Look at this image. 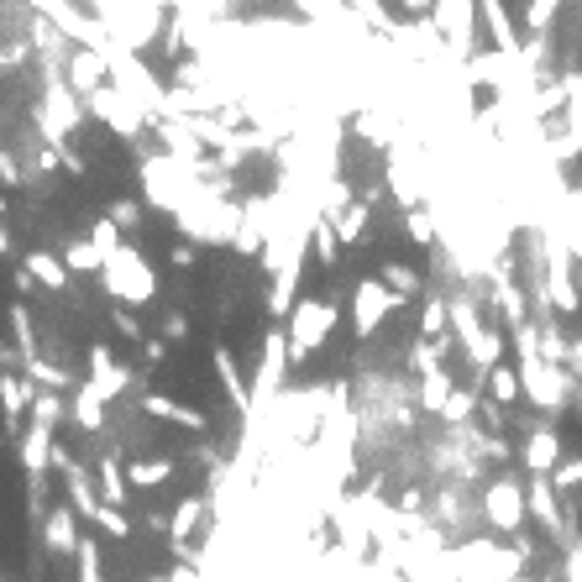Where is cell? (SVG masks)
<instances>
[{
  "label": "cell",
  "instance_id": "1",
  "mask_svg": "<svg viewBox=\"0 0 582 582\" xmlns=\"http://www.w3.org/2000/svg\"><path fill=\"white\" fill-rule=\"evenodd\" d=\"M515 342H520L524 399H530L535 409H561V405H567V379H561V368H556L552 357L541 351V342H535V325H520V331H515Z\"/></svg>",
  "mask_w": 582,
  "mask_h": 582
},
{
  "label": "cell",
  "instance_id": "2",
  "mask_svg": "<svg viewBox=\"0 0 582 582\" xmlns=\"http://www.w3.org/2000/svg\"><path fill=\"white\" fill-rule=\"evenodd\" d=\"M100 278H106V294H111L116 305H147V299L158 294V278H152L147 258L132 247V242H126L116 258L106 262V273H100Z\"/></svg>",
  "mask_w": 582,
  "mask_h": 582
},
{
  "label": "cell",
  "instance_id": "3",
  "mask_svg": "<svg viewBox=\"0 0 582 582\" xmlns=\"http://www.w3.org/2000/svg\"><path fill=\"white\" fill-rule=\"evenodd\" d=\"M331 325H336V305L331 299H299L289 315V357L294 362H305V357H315L325 347V336H331Z\"/></svg>",
  "mask_w": 582,
  "mask_h": 582
},
{
  "label": "cell",
  "instance_id": "4",
  "mask_svg": "<svg viewBox=\"0 0 582 582\" xmlns=\"http://www.w3.org/2000/svg\"><path fill=\"white\" fill-rule=\"evenodd\" d=\"M388 310H399V299L388 294V284L383 278H357V289H351V331H357V342L379 336Z\"/></svg>",
  "mask_w": 582,
  "mask_h": 582
},
{
  "label": "cell",
  "instance_id": "5",
  "mask_svg": "<svg viewBox=\"0 0 582 582\" xmlns=\"http://www.w3.org/2000/svg\"><path fill=\"white\" fill-rule=\"evenodd\" d=\"M85 111H89L95 121H106V126H111L116 137H126V143H137V132H143L147 121H152V116L143 111V106H132V100H126V95H121L116 85L95 89V95L85 100Z\"/></svg>",
  "mask_w": 582,
  "mask_h": 582
},
{
  "label": "cell",
  "instance_id": "6",
  "mask_svg": "<svg viewBox=\"0 0 582 582\" xmlns=\"http://www.w3.org/2000/svg\"><path fill=\"white\" fill-rule=\"evenodd\" d=\"M524 515H530V488H520L515 478H498L494 488L483 494V520L494 524L498 535H520Z\"/></svg>",
  "mask_w": 582,
  "mask_h": 582
},
{
  "label": "cell",
  "instance_id": "7",
  "mask_svg": "<svg viewBox=\"0 0 582 582\" xmlns=\"http://www.w3.org/2000/svg\"><path fill=\"white\" fill-rule=\"evenodd\" d=\"M451 325H457V336H462L467 357L478 362V373H494L498 362H504V342H498V331H488V325L467 310V305H451Z\"/></svg>",
  "mask_w": 582,
  "mask_h": 582
},
{
  "label": "cell",
  "instance_id": "8",
  "mask_svg": "<svg viewBox=\"0 0 582 582\" xmlns=\"http://www.w3.org/2000/svg\"><path fill=\"white\" fill-rule=\"evenodd\" d=\"M79 121H85V106L63 85H48V100H42V137H48V147H63V137H69Z\"/></svg>",
  "mask_w": 582,
  "mask_h": 582
},
{
  "label": "cell",
  "instance_id": "9",
  "mask_svg": "<svg viewBox=\"0 0 582 582\" xmlns=\"http://www.w3.org/2000/svg\"><path fill=\"white\" fill-rule=\"evenodd\" d=\"M472 16H478V0H436V27L446 32L457 59H472Z\"/></svg>",
  "mask_w": 582,
  "mask_h": 582
},
{
  "label": "cell",
  "instance_id": "10",
  "mask_svg": "<svg viewBox=\"0 0 582 582\" xmlns=\"http://www.w3.org/2000/svg\"><path fill=\"white\" fill-rule=\"evenodd\" d=\"M42 546L53 556H79V515H74V504H59V509H48L42 515Z\"/></svg>",
  "mask_w": 582,
  "mask_h": 582
},
{
  "label": "cell",
  "instance_id": "11",
  "mask_svg": "<svg viewBox=\"0 0 582 582\" xmlns=\"http://www.w3.org/2000/svg\"><path fill=\"white\" fill-rule=\"evenodd\" d=\"M85 383L100 394V399H116V394H126L132 373H126V368H116V357H111V347H106V342H95V347H89V379Z\"/></svg>",
  "mask_w": 582,
  "mask_h": 582
},
{
  "label": "cell",
  "instance_id": "12",
  "mask_svg": "<svg viewBox=\"0 0 582 582\" xmlns=\"http://www.w3.org/2000/svg\"><path fill=\"white\" fill-rule=\"evenodd\" d=\"M530 515H535V520L546 524V530H552L556 541L567 546V535H572V530L561 524V494H556V483H552V478H535V483H530Z\"/></svg>",
  "mask_w": 582,
  "mask_h": 582
},
{
  "label": "cell",
  "instance_id": "13",
  "mask_svg": "<svg viewBox=\"0 0 582 582\" xmlns=\"http://www.w3.org/2000/svg\"><path fill=\"white\" fill-rule=\"evenodd\" d=\"M478 16H483V27H488V37H494V53L520 59V32H515V22H509L504 0H478Z\"/></svg>",
  "mask_w": 582,
  "mask_h": 582
},
{
  "label": "cell",
  "instance_id": "14",
  "mask_svg": "<svg viewBox=\"0 0 582 582\" xmlns=\"http://www.w3.org/2000/svg\"><path fill=\"white\" fill-rule=\"evenodd\" d=\"M524 467H530V472H535V478H552L556 472V462H561V446H556V436L552 431H530V436H524Z\"/></svg>",
  "mask_w": 582,
  "mask_h": 582
},
{
  "label": "cell",
  "instance_id": "15",
  "mask_svg": "<svg viewBox=\"0 0 582 582\" xmlns=\"http://www.w3.org/2000/svg\"><path fill=\"white\" fill-rule=\"evenodd\" d=\"M546 299H552L556 315H572V310H578V289H572V273H567L561 252H552V268H546Z\"/></svg>",
  "mask_w": 582,
  "mask_h": 582
},
{
  "label": "cell",
  "instance_id": "16",
  "mask_svg": "<svg viewBox=\"0 0 582 582\" xmlns=\"http://www.w3.org/2000/svg\"><path fill=\"white\" fill-rule=\"evenodd\" d=\"M53 446H59V441H53V425H42V420L22 436V467H27L32 478H42V467L53 462Z\"/></svg>",
  "mask_w": 582,
  "mask_h": 582
},
{
  "label": "cell",
  "instance_id": "17",
  "mask_svg": "<svg viewBox=\"0 0 582 582\" xmlns=\"http://www.w3.org/2000/svg\"><path fill=\"white\" fill-rule=\"evenodd\" d=\"M143 409L152 414V420H169V425H184V431H205L200 409H184V405H174V399H163V394H147Z\"/></svg>",
  "mask_w": 582,
  "mask_h": 582
},
{
  "label": "cell",
  "instance_id": "18",
  "mask_svg": "<svg viewBox=\"0 0 582 582\" xmlns=\"http://www.w3.org/2000/svg\"><path fill=\"white\" fill-rule=\"evenodd\" d=\"M22 268H27V273L37 278V284H42V289H53V294L69 289V262L53 258V252H32Z\"/></svg>",
  "mask_w": 582,
  "mask_h": 582
},
{
  "label": "cell",
  "instance_id": "19",
  "mask_svg": "<svg viewBox=\"0 0 582 582\" xmlns=\"http://www.w3.org/2000/svg\"><path fill=\"white\" fill-rule=\"evenodd\" d=\"M69 414H74V425L89 431V436H95V431H106V399H100L89 383H79V394H74V409H69Z\"/></svg>",
  "mask_w": 582,
  "mask_h": 582
},
{
  "label": "cell",
  "instance_id": "20",
  "mask_svg": "<svg viewBox=\"0 0 582 582\" xmlns=\"http://www.w3.org/2000/svg\"><path fill=\"white\" fill-rule=\"evenodd\" d=\"M215 373H221V383H226V394H232L236 409H252V394H247V383H242V373H236V362L226 347H215Z\"/></svg>",
  "mask_w": 582,
  "mask_h": 582
},
{
  "label": "cell",
  "instance_id": "21",
  "mask_svg": "<svg viewBox=\"0 0 582 582\" xmlns=\"http://www.w3.org/2000/svg\"><path fill=\"white\" fill-rule=\"evenodd\" d=\"M0 394H5V420H11V431H16L22 405H37V394H32V383L16 379V373H5V379H0Z\"/></svg>",
  "mask_w": 582,
  "mask_h": 582
},
{
  "label": "cell",
  "instance_id": "22",
  "mask_svg": "<svg viewBox=\"0 0 582 582\" xmlns=\"http://www.w3.org/2000/svg\"><path fill=\"white\" fill-rule=\"evenodd\" d=\"M126 478H132V488H158V483H169L174 478V462L169 457H152V462H132L126 467Z\"/></svg>",
  "mask_w": 582,
  "mask_h": 582
},
{
  "label": "cell",
  "instance_id": "23",
  "mask_svg": "<svg viewBox=\"0 0 582 582\" xmlns=\"http://www.w3.org/2000/svg\"><path fill=\"white\" fill-rule=\"evenodd\" d=\"M63 262H69V273H106V258H100V247H95L89 236H79V242H69V252H63Z\"/></svg>",
  "mask_w": 582,
  "mask_h": 582
},
{
  "label": "cell",
  "instance_id": "24",
  "mask_svg": "<svg viewBox=\"0 0 582 582\" xmlns=\"http://www.w3.org/2000/svg\"><path fill=\"white\" fill-rule=\"evenodd\" d=\"M126 483H132V478H126V472H121V462L106 451V457H100V488H106V504H116V509H121V504L132 498V494H126Z\"/></svg>",
  "mask_w": 582,
  "mask_h": 582
},
{
  "label": "cell",
  "instance_id": "25",
  "mask_svg": "<svg viewBox=\"0 0 582 582\" xmlns=\"http://www.w3.org/2000/svg\"><path fill=\"white\" fill-rule=\"evenodd\" d=\"M446 331H451V305H441V299H425V315H420V336L446 347Z\"/></svg>",
  "mask_w": 582,
  "mask_h": 582
},
{
  "label": "cell",
  "instance_id": "26",
  "mask_svg": "<svg viewBox=\"0 0 582 582\" xmlns=\"http://www.w3.org/2000/svg\"><path fill=\"white\" fill-rule=\"evenodd\" d=\"M368 221H373V210H368V200H357L342 210V226H336V236L347 242V247H357L362 236H368Z\"/></svg>",
  "mask_w": 582,
  "mask_h": 582
},
{
  "label": "cell",
  "instance_id": "27",
  "mask_svg": "<svg viewBox=\"0 0 582 582\" xmlns=\"http://www.w3.org/2000/svg\"><path fill=\"white\" fill-rule=\"evenodd\" d=\"M379 278L388 284V294H394L399 305H405L409 294L420 289V273H414V268H405V262H383V273H379Z\"/></svg>",
  "mask_w": 582,
  "mask_h": 582
},
{
  "label": "cell",
  "instance_id": "28",
  "mask_svg": "<svg viewBox=\"0 0 582 582\" xmlns=\"http://www.w3.org/2000/svg\"><path fill=\"white\" fill-rule=\"evenodd\" d=\"M200 515H205L200 498H184V504L174 509V520H169V541H174V546H184V535H189V530L200 524Z\"/></svg>",
  "mask_w": 582,
  "mask_h": 582
},
{
  "label": "cell",
  "instance_id": "29",
  "mask_svg": "<svg viewBox=\"0 0 582 582\" xmlns=\"http://www.w3.org/2000/svg\"><path fill=\"white\" fill-rule=\"evenodd\" d=\"M89 242H95V247H100V258L111 262L121 252V247H126V242H121V226L116 221H111V215H100V221H95V226H89Z\"/></svg>",
  "mask_w": 582,
  "mask_h": 582
},
{
  "label": "cell",
  "instance_id": "30",
  "mask_svg": "<svg viewBox=\"0 0 582 582\" xmlns=\"http://www.w3.org/2000/svg\"><path fill=\"white\" fill-rule=\"evenodd\" d=\"M69 504H74V515H89V520L100 515V498H95V488H89L85 472H74V478H69Z\"/></svg>",
  "mask_w": 582,
  "mask_h": 582
},
{
  "label": "cell",
  "instance_id": "31",
  "mask_svg": "<svg viewBox=\"0 0 582 582\" xmlns=\"http://www.w3.org/2000/svg\"><path fill=\"white\" fill-rule=\"evenodd\" d=\"M488 388H494V399L498 405H515V399H520V373H515V368H504V362H498L494 373H488Z\"/></svg>",
  "mask_w": 582,
  "mask_h": 582
},
{
  "label": "cell",
  "instance_id": "32",
  "mask_svg": "<svg viewBox=\"0 0 582 582\" xmlns=\"http://www.w3.org/2000/svg\"><path fill=\"white\" fill-rule=\"evenodd\" d=\"M420 379H425V409L446 414V405H451V383H446V373L431 368V373H420Z\"/></svg>",
  "mask_w": 582,
  "mask_h": 582
},
{
  "label": "cell",
  "instance_id": "33",
  "mask_svg": "<svg viewBox=\"0 0 582 582\" xmlns=\"http://www.w3.org/2000/svg\"><path fill=\"white\" fill-rule=\"evenodd\" d=\"M95 524H100V530H106L111 541H132V520L121 515L116 504H100V515H95Z\"/></svg>",
  "mask_w": 582,
  "mask_h": 582
},
{
  "label": "cell",
  "instance_id": "34",
  "mask_svg": "<svg viewBox=\"0 0 582 582\" xmlns=\"http://www.w3.org/2000/svg\"><path fill=\"white\" fill-rule=\"evenodd\" d=\"M552 483H556V494H572V488H582V457H561L552 472Z\"/></svg>",
  "mask_w": 582,
  "mask_h": 582
},
{
  "label": "cell",
  "instance_id": "35",
  "mask_svg": "<svg viewBox=\"0 0 582 582\" xmlns=\"http://www.w3.org/2000/svg\"><path fill=\"white\" fill-rule=\"evenodd\" d=\"M27 373H32L37 383H42L48 394H53V388H69V373H63V368H53V362H42V357H32Z\"/></svg>",
  "mask_w": 582,
  "mask_h": 582
},
{
  "label": "cell",
  "instance_id": "36",
  "mask_svg": "<svg viewBox=\"0 0 582 582\" xmlns=\"http://www.w3.org/2000/svg\"><path fill=\"white\" fill-rule=\"evenodd\" d=\"M79 582H106V572H100V546H95V541L79 546Z\"/></svg>",
  "mask_w": 582,
  "mask_h": 582
},
{
  "label": "cell",
  "instance_id": "37",
  "mask_svg": "<svg viewBox=\"0 0 582 582\" xmlns=\"http://www.w3.org/2000/svg\"><path fill=\"white\" fill-rule=\"evenodd\" d=\"M32 414H37L42 425H59V420H63V414H69V409H63V399H59V394H37V405H32Z\"/></svg>",
  "mask_w": 582,
  "mask_h": 582
},
{
  "label": "cell",
  "instance_id": "38",
  "mask_svg": "<svg viewBox=\"0 0 582 582\" xmlns=\"http://www.w3.org/2000/svg\"><path fill=\"white\" fill-rule=\"evenodd\" d=\"M111 221H116L121 232H137V226H143V205H137V200H121L116 210H111Z\"/></svg>",
  "mask_w": 582,
  "mask_h": 582
},
{
  "label": "cell",
  "instance_id": "39",
  "mask_svg": "<svg viewBox=\"0 0 582 582\" xmlns=\"http://www.w3.org/2000/svg\"><path fill=\"white\" fill-rule=\"evenodd\" d=\"M111 325H116L121 336H132V342H143V325H137V315H132V305H116V310H111Z\"/></svg>",
  "mask_w": 582,
  "mask_h": 582
},
{
  "label": "cell",
  "instance_id": "40",
  "mask_svg": "<svg viewBox=\"0 0 582 582\" xmlns=\"http://www.w3.org/2000/svg\"><path fill=\"white\" fill-rule=\"evenodd\" d=\"M467 414H472V394L457 388V394H451V405H446V420H451V425H462Z\"/></svg>",
  "mask_w": 582,
  "mask_h": 582
},
{
  "label": "cell",
  "instance_id": "41",
  "mask_svg": "<svg viewBox=\"0 0 582 582\" xmlns=\"http://www.w3.org/2000/svg\"><path fill=\"white\" fill-rule=\"evenodd\" d=\"M336 242H342V236H336V232H331V226L321 221V226H315V247H321V258H325V262H336Z\"/></svg>",
  "mask_w": 582,
  "mask_h": 582
},
{
  "label": "cell",
  "instance_id": "42",
  "mask_svg": "<svg viewBox=\"0 0 582 582\" xmlns=\"http://www.w3.org/2000/svg\"><path fill=\"white\" fill-rule=\"evenodd\" d=\"M342 5H347V0H305V11H310V16H342Z\"/></svg>",
  "mask_w": 582,
  "mask_h": 582
},
{
  "label": "cell",
  "instance_id": "43",
  "mask_svg": "<svg viewBox=\"0 0 582 582\" xmlns=\"http://www.w3.org/2000/svg\"><path fill=\"white\" fill-rule=\"evenodd\" d=\"M552 5H556V0H535V5H530V27H535V32H546V22H552Z\"/></svg>",
  "mask_w": 582,
  "mask_h": 582
},
{
  "label": "cell",
  "instance_id": "44",
  "mask_svg": "<svg viewBox=\"0 0 582 582\" xmlns=\"http://www.w3.org/2000/svg\"><path fill=\"white\" fill-rule=\"evenodd\" d=\"M195 262H200V247H195V242H189V247L174 242V268H195Z\"/></svg>",
  "mask_w": 582,
  "mask_h": 582
},
{
  "label": "cell",
  "instance_id": "45",
  "mask_svg": "<svg viewBox=\"0 0 582 582\" xmlns=\"http://www.w3.org/2000/svg\"><path fill=\"white\" fill-rule=\"evenodd\" d=\"M163 336H169V342H184V336H189V321H184V315H169V321H163Z\"/></svg>",
  "mask_w": 582,
  "mask_h": 582
},
{
  "label": "cell",
  "instance_id": "46",
  "mask_svg": "<svg viewBox=\"0 0 582 582\" xmlns=\"http://www.w3.org/2000/svg\"><path fill=\"white\" fill-rule=\"evenodd\" d=\"M409 236H414L420 247H431V221H425V215H409Z\"/></svg>",
  "mask_w": 582,
  "mask_h": 582
},
{
  "label": "cell",
  "instance_id": "47",
  "mask_svg": "<svg viewBox=\"0 0 582 582\" xmlns=\"http://www.w3.org/2000/svg\"><path fill=\"white\" fill-rule=\"evenodd\" d=\"M578 252H582V242H578Z\"/></svg>",
  "mask_w": 582,
  "mask_h": 582
}]
</instances>
